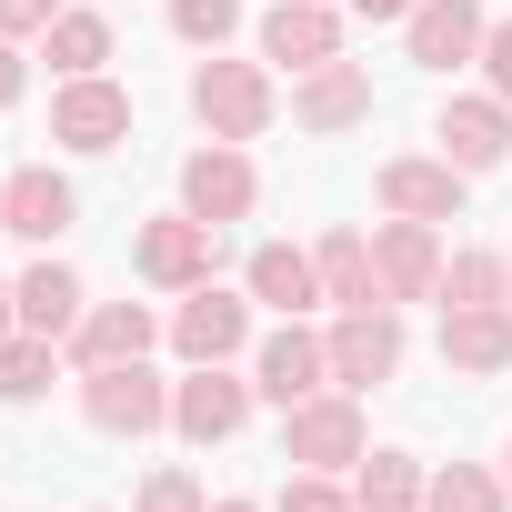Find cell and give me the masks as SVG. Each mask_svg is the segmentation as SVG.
Returning a JSON list of instances; mask_svg holds the SVG:
<instances>
[{"label":"cell","instance_id":"52a82bcc","mask_svg":"<svg viewBox=\"0 0 512 512\" xmlns=\"http://www.w3.org/2000/svg\"><path fill=\"white\" fill-rule=\"evenodd\" d=\"M251 312H262V302H251V292H221V282L181 292V302H171V352H181V372H191V362H251V342H262Z\"/></svg>","mask_w":512,"mask_h":512},{"label":"cell","instance_id":"cb8c5ba5","mask_svg":"<svg viewBox=\"0 0 512 512\" xmlns=\"http://www.w3.org/2000/svg\"><path fill=\"white\" fill-rule=\"evenodd\" d=\"M41 61H51V81H91V71H111V11H71L41 31Z\"/></svg>","mask_w":512,"mask_h":512},{"label":"cell","instance_id":"ba28073f","mask_svg":"<svg viewBox=\"0 0 512 512\" xmlns=\"http://www.w3.org/2000/svg\"><path fill=\"white\" fill-rule=\"evenodd\" d=\"M121 141H131V91H121L111 71H91V81H51V151L101 161V151H121Z\"/></svg>","mask_w":512,"mask_h":512},{"label":"cell","instance_id":"f1b7e54d","mask_svg":"<svg viewBox=\"0 0 512 512\" xmlns=\"http://www.w3.org/2000/svg\"><path fill=\"white\" fill-rule=\"evenodd\" d=\"M131 512H211V492H201V472H181V462H161L141 492H131Z\"/></svg>","mask_w":512,"mask_h":512},{"label":"cell","instance_id":"603a6c76","mask_svg":"<svg viewBox=\"0 0 512 512\" xmlns=\"http://www.w3.org/2000/svg\"><path fill=\"white\" fill-rule=\"evenodd\" d=\"M51 382H71V352H61V342H41V332H0V402L31 412V402H51Z\"/></svg>","mask_w":512,"mask_h":512},{"label":"cell","instance_id":"8d00e7d4","mask_svg":"<svg viewBox=\"0 0 512 512\" xmlns=\"http://www.w3.org/2000/svg\"><path fill=\"white\" fill-rule=\"evenodd\" d=\"M502 292H512V241H502Z\"/></svg>","mask_w":512,"mask_h":512},{"label":"cell","instance_id":"d6a6232c","mask_svg":"<svg viewBox=\"0 0 512 512\" xmlns=\"http://www.w3.org/2000/svg\"><path fill=\"white\" fill-rule=\"evenodd\" d=\"M31 101V61H21V41H0V111H21Z\"/></svg>","mask_w":512,"mask_h":512},{"label":"cell","instance_id":"7c38bea8","mask_svg":"<svg viewBox=\"0 0 512 512\" xmlns=\"http://www.w3.org/2000/svg\"><path fill=\"white\" fill-rule=\"evenodd\" d=\"M71 221H81V191H71V171H51V161L0 171V231H11V241H31V251H61V241H71Z\"/></svg>","mask_w":512,"mask_h":512},{"label":"cell","instance_id":"d4e9b609","mask_svg":"<svg viewBox=\"0 0 512 512\" xmlns=\"http://www.w3.org/2000/svg\"><path fill=\"white\" fill-rule=\"evenodd\" d=\"M422 482H432V462H412V452H392V442H372V452L352 462V502H362V512H422Z\"/></svg>","mask_w":512,"mask_h":512},{"label":"cell","instance_id":"484cf974","mask_svg":"<svg viewBox=\"0 0 512 512\" xmlns=\"http://www.w3.org/2000/svg\"><path fill=\"white\" fill-rule=\"evenodd\" d=\"M472 302H512V292H502V241L442 251V312H472Z\"/></svg>","mask_w":512,"mask_h":512},{"label":"cell","instance_id":"74e56055","mask_svg":"<svg viewBox=\"0 0 512 512\" xmlns=\"http://www.w3.org/2000/svg\"><path fill=\"white\" fill-rule=\"evenodd\" d=\"M502 482H512V442H502Z\"/></svg>","mask_w":512,"mask_h":512},{"label":"cell","instance_id":"4fadbf2b","mask_svg":"<svg viewBox=\"0 0 512 512\" xmlns=\"http://www.w3.org/2000/svg\"><path fill=\"white\" fill-rule=\"evenodd\" d=\"M251 201H262V171H251L241 141H201V151L181 161V211H191V221L231 231V221H251Z\"/></svg>","mask_w":512,"mask_h":512},{"label":"cell","instance_id":"4dcf8cb0","mask_svg":"<svg viewBox=\"0 0 512 512\" xmlns=\"http://www.w3.org/2000/svg\"><path fill=\"white\" fill-rule=\"evenodd\" d=\"M61 11H71V0H0V41H41Z\"/></svg>","mask_w":512,"mask_h":512},{"label":"cell","instance_id":"e575fe53","mask_svg":"<svg viewBox=\"0 0 512 512\" xmlns=\"http://www.w3.org/2000/svg\"><path fill=\"white\" fill-rule=\"evenodd\" d=\"M211 512H272V502H251V492H221V502H211Z\"/></svg>","mask_w":512,"mask_h":512},{"label":"cell","instance_id":"5bb4252c","mask_svg":"<svg viewBox=\"0 0 512 512\" xmlns=\"http://www.w3.org/2000/svg\"><path fill=\"white\" fill-rule=\"evenodd\" d=\"M432 141H442V161H452V171H472V181H482V171H502V161H512V101H502V91H452V101L432 111Z\"/></svg>","mask_w":512,"mask_h":512},{"label":"cell","instance_id":"277c9868","mask_svg":"<svg viewBox=\"0 0 512 512\" xmlns=\"http://www.w3.org/2000/svg\"><path fill=\"white\" fill-rule=\"evenodd\" d=\"M372 452V422H362V392H312V402H292L282 412V462L292 472H342L352 482V462Z\"/></svg>","mask_w":512,"mask_h":512},{"label":"cell","instance_id":"1f68e13d","mask_svg":"<svg viewBox=\"0 0 512 512\" xmlns=\"http://www.w3.org/2000/svg\"><path fill=\"white\" fill-rule=\"evenodd\" d=\"M472 71H482V91H502V101H512V21H492V31H482V61H472Z\"/></svg>","mask_w":512,"mask_h":512},{"label":"cell","instance_id":"ffe728a7","mask_svg":"<svg viewBox=\"0 0 512 512\" xmlns=\"http://www.w3.org/2000/svg\"><path fill=\"white\" fill-rule=\"evenodd\" d=\"M442 372H462V382H502V372H512V302L442 312Z\"/></svg>","mask_w":512,"mask_h":512},{"label":"cell","instance_id":"3957f363","mask_svg":"<svg viewBox=\"0 0 512 512\" xmlns=\"http://www.w3.org/2000/svg\"><path fill=\"white\" fill-rule=\"evenodd\" d=\"M131 272H141V292L181 302V292L221 282V231H211V221H191V211L171 201V211H151V221L131 231Z\"/></svg>","mask_w":512,"mask_h":512},{"label":"cell","instance_id":"ac0fdd59","mask_svg":"<svg viewBox=\"0 0 512 512\" xmlns=\"http://www.w3.org/2000/svg\"><path fill=\"white\" fill-rule=\"evenodd\" d=\"M482 31H492V11L482 0H422V11L402 21V51H412V71H472L482 61Z\"/></svg>","mask_w":512,"mask_h":512},{"label":"cell","instance_id":"5b68a950","mask_svg":"<svg viewBox=\"0 0 512 512\" xmlns=\"http://www.w3.org/2000/svg\"><path fill=\"white\" fill-rule=\"evenodd\" d=\"M251 372L241 362H191L181 382H171V432L191 442V452H221V442H241V422H251Z\"/></svg>","mask_w":512,"mask_h":512},{"label":"cell","instance_id":"7a4b0ae2","mask_svg":"<svg viewBox=\"0 0 512 512\" xmlns=\"http://www.w3.org/2000/svg\"><path fill=\"white\" fill-rule=\"evenodd\" d=\"M71 392H81V422H91L101 442H151V432H171V372H161V362H101V372H71Z\"/></svg>","mask_w":512,"mask_h":512},{"label":"cell","instance_id":"e0dca14e","mask_svg":"<svg viewBox=\"0 0 512 512\" xmlns=\"http://www.w3.org/2000/svg\"><path fill=\"white\" fill-rule=\"evenodd\" d=\"M372 272H382V302H442V231L432 221H372Z\"/></svg>","mask_w":512,"mask_h":512},{"label":"cell","instance_id":"9c48e42d","mask_svg":"<svg viewBox=\"0 0 512 512\" xmlns=\"http://www.w3.org/2000/svg\"><path fill=\"white\" fill-rule=\"evenodd\" d=\"M372 201L392 211V221H462L472 211V171H452L442 151H392L382 171H372Z\"/></svg>","mask_w":512,"mask_h":512},{"label":"cell","instance_id":"4316f807","mask_svg":"<svg viewBox=\"0 0 512 512\" xmlns=\"http://www.w3.org/2000/svg\"><path fill=\"white\" fill-rule=\"evenodd\" d=\"M502 502H512V482L492 462H442L422 482V512H502Z\"/></svg>","mask_w":512,"mask_h":512},{"label":"cell","instance_id":"8fae6325","mask_svg":"<svg viewBox=\"0 0 512 512\" xmlns=\"http://www.w3.org/2000/svg\"><path fill=\"white\" fill-rule=\"evenodd\" d=\"M342 31H352V11L342 0H272L262 21H251V41H262V61L272 71H322V61H342Z\"/></svg>","mask_w":512,"mask_h":512},{"label":"cell","instance_id":"44dd1931","mask_svg":"<svg viewBox=\"0 0 512 512\" xmlns=\"http://www.w3.org/2000/svg\"><path fill=\"white\" fill-rule=\"evenodd\" d=\"M241 292L262 302V312H312L322 302V272H312V241H251V262H241Z\"/></svg>","mask_w":512,"mask_h":512},{"label":"cell","instance_id":"2e32d148","mask_svg":"<svg viewBox=\"0 0 512 512\" xmlns=\"http://www.w3.org/2000/svg\"><path fill=\"white\" fill-rule=\"evenodd\" d=\"M161 342H171V312H151V302H91L61 352H71V372H101V362H151Z\"/></svg>","mask_w":512,"mask_h":512},{"label":"cell","instance_id":"d590c367","mask_svg":"<svg viewBox=\"0 0 512 512\" xmlns=\"http://www.w3.org/2000/svg\"><path fill=\"white\" fill-rule=\"evenodd\" d=\"M0 332H21V302H11V282H0Z\"/></svg>","mask_w":512,"mask_h":512},{"label":"cell","instance_id":"7402d4cb","mask_svg":"<svg viewBox=\"0 0 512 512\" xmlns=\"http://www.w3.org/2000/svg\"><path fill=\"white\" fill-rule=\"evenodd\" d=\"M312 272H322V302H332V312H362V302H382L372 231H352V221H332V231L312 241Z\"/></svg>","mask_w":512,"mask_h":512},{"label":"cell","instance_id":"83f0119b","mask_svg":"<svg viewBox=\"0 0 512 512\" xmlns=\"http://www.w3.org/2000/svg\"><path fill=\"white\" fill-rule=\"evenodd\" d=\"M241 21H251L241 0H171V41H191V51H221Z\"/></svg>","mask_w":512,"mask_h":512},{"label":"cell","instance_id":"d6986e66","mask_svg":"<svg viewBox=\"0 0 512 512\" xmlns=\"http://www.w3.org/2000/svg\"><path fill=\"white\" fill-rule=\"evenodd\" d=\"M11 302H21V332H41V342H71L81 312H91V292H81V272L61 251H41L31 272H11Z\"/></svg>","mask_w":512,"mask_h":512},{"label":"cell","instance_id":"30bf717a","mask_svg":"<svg viewBox=\"0 0 512 512\" xmlns=\"http://www.w3.org/2000/svg\"><path fill=\"white\" fill-rule=\"evenodd\" d=\"M322 342H332V382H342V392H382V382L402 372V352H412V332H402V312H392V302L332 312V322H322Z\"/></svg>","mask_w":512,"mask_h":512},{"label":"cell","instance_id":"8992f818","mask_svg":"<svg viewBox=\"0 0 512 512\" xmlns=\"http://www.w3.org/2000/svg\"><path fill=\"white\" fill-rule=\"evenodd\" d=\"M251 392H262L272 412H292V402H312V392H332V342L312 332V312L292 322H272L262 342H251Z\"/></svg>","mask_w":512,"mask_h":512},{"label":"cell","instance_id":"f546056e","mask_svg":"<svg viewBox=\"0 0 512 512\" xmlns=\"http://www.w3.org/2000/svg\"><path fill=\"white\" fill-rule=\"evenodd\" d=\"M272 512H362V502H352L342 472H292V482L272 492Z\"/></svg>","mask_w":512,"mask_h":512},{"label":"cell","instance_id":"836d02e7","mask_svg":"<svg viewBox=\"0 0 512 512\" xmlns=\"http://www.w3.org/2000/svg\"><path fill=\"white\" fill-rule=\"evenodd\" d=\"M342 11H352V21H412L422 0H342Z\"/></svg>","mask_w":512,"mask_h":512},{"label":"cell","instance_id":"6da1fadb","mask_svg":"<svg viewBox=\"0 0 512 512\" xmlns=\"http://www.w3.org/2000/svg\"><path fill=\"white\" fill-rule=\"evenodd\" d=\"M191 121L211 131V141H262L272 121H282V81H272V61H221V51H201L191 61Z\"/></svg>","mask_w":512,"mask_h":512},{"label":"cell","instance_id":"9a60e30c","mask_svg":"<svg viewBox=\"0 0 512 512\" xmlns=\"http://www.w3.org/2000/svg\"><path fill=\"white\" fill-rule=\"evenodd\" d=\"M282 111H292V131L342 141V131L372 121V71H362V61H322V71H302V81L282 91Z\"/></svg>","mask_w":512,"mask_h":512}]
</instances>
